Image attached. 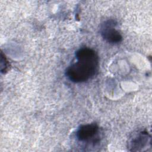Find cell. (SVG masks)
<instances>
[{"label": "cell", "mask_w": 152, "mask_h": 152, "mask_svg": "<svg viewBox=\"0 0 152 152\" xmlns=\"http://www.w3.org/2000/svg\"><path fill=\"white\" fill-rule=\"evenodd\" d=\"M117 23L114 20H108L101 26L100 34L102 37L107 42L112 44H117L122 40L121 34L116 29Z\"/></svg>", "instance_id": "7a4b0ae2"}, {"label": "cell", "mask_w": 152, "mask_h": 152, "mask_svg": "<svg viewBox=\"0 0 152 152\" xmlns=\"http://www.w3.org/2000/svg\"><path fill=\"white\" fill-rule=\"evenodd\" d=\"M129 150L134 151H144L151 147V136L146 131H140L130 138L128 142Z\"/></svg>", "instance_id": "277c9868"}, {"label": "cell", "mask_w": 152, "mask_h": 152, "mask_svg": "<svg viewBox=\"0 0 152 152\" xmlns=\"http://www.w3.org/2000/svg\"><path fill=\"white\" fill-rule=\"evenodd\" d=\"M99 128L95 124H88L81 125L76 132L77 140L82 142H96L99 141L98 134Z\"/></svg>", "instance_id": "3957f363"}, {"label": "cell", "mask_w": 152, "mask_h": 152, "mask_svg": "<svg viewBox=\"0 0 152 152\" xmlns=\"http://www.w3.org/2000/svg\"><path fill=\"white\" fill-rule=\"evenodd\" d=\"M75 60L66 69L65 75L72 82L84 83L91 79L97 71L99 56L92 49L84 47L75 53Z\"/></svg>", "instance_id": "6da1fadb"}]
</instances>
